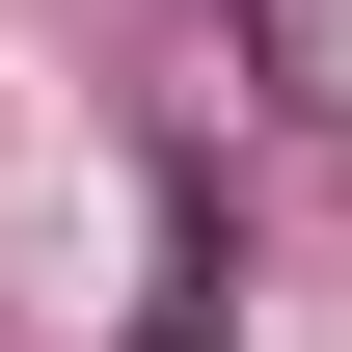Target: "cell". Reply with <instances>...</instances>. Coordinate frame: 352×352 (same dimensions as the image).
Segmentation results:
<instances>
[{
	"mask_svg": "<svg viewBox=\"0 0 352 352\" xmlns=\"http://www.w3.org/2000/svg\"><path fill=\"white\" fill-rule=\"evenodd\" d=\"M135 352H217V190H163V325Z\"/></svg>",
	"mask_w": 352,
	"mask_h": 352,
	"instance_id": "1",
	"label": "cell"
}]
</instances>
